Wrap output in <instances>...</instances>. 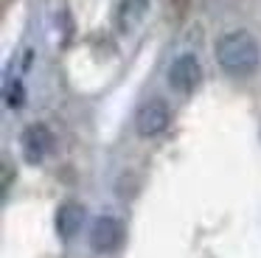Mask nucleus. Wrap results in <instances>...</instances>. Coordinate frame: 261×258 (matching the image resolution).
Returning <instances> with one entry per match:
<instances>
[{"label": "nucleus", "instance_id": "1", "mask_svg": "<svg viewBox=\"0 0 261 258\" xmlns=\"http://www.w3.org/2000/svg\"><path fill=\"white\" fill-rule=\"evenodd\" d=\"M216 59H219L225 73L242 79V76H250L258 67L261 50L250 31H227L216 42Z\"/></svg>", "mask_w": 261, "mask_h": 258}, {"label": "nucleus", "instance_id": "2", "mask_svg": "<svg viewBox=\"0 0 261 258\" xmlns=\"http://www.w3.org/2000/svg\"><path fill=\"white\" fill-rule=\"evenodd\" d=\"M202 79V67H199V59L194 54H182L171 62L169 67V84L177 93H194Z\"/></svg>", "mask_w": 261, "mask_h": 258}, {"label": "nucleus", "instance_id": "3", "mask_svg": "<svg viewBox=\"0 0 261 258\" xmlns=\"http://www.w3.org/2000/svg\"><path fill=\"white\" fill-rule=\"evenodd\" d=\"M121 244H124V224L115 216H98L90 230V247L107 255V252H115Z\"/></svg>", "mask_w": 261, "mask_h": 258}, {"label": "nucleus", "instance_id": "4", "mask_svg": "<svg viewBox=\"0 0 261 258\" xmlns=\"http://www.w3.org/2000/svg\"><path fill=\"white\" fill-rule=\"evenodd\" d=\"M135 126H138V135H143V138L160 135L169 126V107H166V101H160V98L146 101L135 115Z\"/></svg>", "mask_w": 261, "mask_h": 258}, {"label": "nucleus", "instance_id": "5", "mask_svg": "<svg viewBox=\"0 0 261 258\" xmlns=\"http://www.w3.org/2000/svg\"><path fill=\"white\" fill-rule=\"evenodd\" d=\"M54 149V132L45 123H31L23 132V151L29 163H40L45 154H51Z\"/></svg>", "mask_w": 261, "mask_h": 258}, {"label": "nucleus", "instance_id": "6", "mask_svg": "<svg viewBox=\"0 0 261 258\" xmlns=\"http://www.w3.org/2000/svg\"><path fill=\"white\" fill-rule=\"evenodd\" d=\"M82 222H85V208L79 202H65L57 211V233L62 239H73L82 230Z\"/></svg>", "mask_w": 261, "mask_h": 258}, {"label": "nucleus", "instance_id": "7", "mask_svg": "<svg viewBox=\"0 0 261 258\" xmlns=\"http://www.w3.org/2000/svg\"><path fill=\"white\" fill-rule=\"evenodd\" d=\"M146 11H149V0H121L118 3V28L124 34L135 31L143 22Z\"/></svg>", "mask_w": 261, "mask_h": 258}, {"label": "nucleus", "instance_id": "8", "mask_svg": "<svg viewBox=\"0 0 261 258\" xmlns=\"http://www.w3.org/2000/svg\"><path fill=\"white\" fill-rule=\"evenodd\" d=\"M6 104L12 107V110H20V107L25 104V87H23V82H9V87H6Z\"/></svg>", "mask_w": 261, "mask_h": 258}, {"label": "nucleus", "instance_id": "9", "mask_svg": "<svg viewBox=\"0 0 261 258\" xmlns=\"http://www.w3.org/2000/svg\"><path fill=\"white\" fill-rule=\"evenodd\" d=\"M9 179H12V166L3 163V191H9Z\"/></svg>", "mask_w": 261, "mask_h": 258}, {"label": "nucleus", "instance_id": "10", "mask_svg": "<svg viewBox=\"0 0 261 258\" xmlns=\"http://www.w3.org/2000/svg\"><path fill=\"white\" fill-rule=\"evenodd\" d=\"M171 6H174L177 11H186L188 9V0H171Z\"/></svg>", "mask_w": 261, "mask_h": 258}]
</instances>
